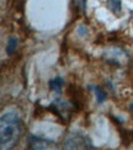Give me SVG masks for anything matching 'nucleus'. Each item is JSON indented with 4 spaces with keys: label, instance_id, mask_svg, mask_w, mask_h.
Masks as SVG:
<instances>
[{
    "label": "nucleus",
    "instance_id": "obj_1",
    "mask_svg": "<svg viewBox=\"0 0 133 150\" xmlns=\"http://www.w3.org/2000/svg\"><path fill=\"white\" fill-rule=\"evenodd\" d=\"M22 134V122L18 111L9 108L3 112L0 118V145L1 149L14 148Z\"/></svg>",
    "mask_w": 133,
    "mask_h": 150
},
{
    "label": "nucleus",
    "instance_id": "obj_2",
    "mask_svg": "<svg viewBox=\"0 0 133 150\" xmlns=\"http://www.w3.org/2000/svg\"><path fill=\"white\" fill-rule=\"evenodd\" d=\"M67 149H91V142L83 134H70L64 142Z\"/></svg>",
    "mask_w": 133,
    "mask_h": 150
},
{
    "label": "nucleus",
    "instance_id": "obj_3",
    "mask_svg": "<svg viewBox=\"0 0 133 150\" xmlns=\"http://www.w3.org/2000/svg\"><path fill=\"white\" fill-rule=\"evenodd\" d=\"M28 144H30V148H32V149H48V148H50L49 145H53L54 143L48 139L36 137V135H30Z\"/></svg>",
    "mask_w": 133,
    "mask_h": 150
},
{
    "label": "nucleus",
    "instance_id": "obj_4",
    "mask_svg": "<svg viewBox=\"0 0 133 150\" xmlns=\"http://www.w3.org/2000/svg\"><path fill=\"white\" fill-rule=\"evenodd\" d=\"M64 84H65L64 79L60 78V76H55L54 79H52L49 81V89L52 91H55L57 93H60Z\"/></svg>",
    "mask_w": 133,
    "mask_h": 150
},
{
    "label": "nucleus",
    "instance_id": "obj_5",
    "mask_svg": "<svg viewBox=\"0 0 133 150\" xmlns=\"http://www.w3.org/2000/svg\"><path fill=\"white\" fill-rule=\"evenodd\" d=\"M90 89L95 92V96H96V100H97L99 103H104V102L106 101L107 95H106V92H105L102 89H101L100 86H97V85H91Z\"/></svg>",
    "mask_w": 133,
    "mask_h": 150
},
{
    "label": "nucleus",
    "instance_id": "obj_6",
    "mask_svg": "<svg viewBox=\"0 0 133 150\" xmlns=\"http://www.w3.org/2000/svg\"><path fill=\"white\" fill-rule=\"evenodd\" d=\"M17 43H18V40L17 37L15 36H11L9 41H8V46H6V53L9 55H12L16 51V47H17Z\"/></svg>",
    "mask_w": 133,
    "mask_h": 150
},
{
    "label": "nucleus",
    "instance_id": "obj_7",
    "mask_svg": "<svg viewBox=\"0 0 133 150\" xmlns=\"http://www.w3.org/2000/svg\"><path fill=\"white\" fill-rule=\"evenodd\" d=\"M107 8H109L113 14H119L121 12V0H107Z\"/></svg>",
    "mask_w": 133,
    "mask_h": 150
},
{
    "label": "nucleus",
    "instance_id": "obj_8",
    "mask_svg": "<svg viewBox=\"0 0 133 150\" xmlns=\"http://www.w3.org/2000/svg\"><path fill=\"white\" fill-rule=\"evenodd\" d=\"M75 4H77V6L81 11L85 12V10H86V0H75Z\"/></svg>",
    "mask_w": 133,
    "mask_h": 150
},
{
    "label": "nucleus",
    "instance_id": "obj_9",
    "mask_svg": "<svg viewBox=\"0 0 133 150\" xmlns=\"http://www.w3.org/2000/svg\"><path fill=\"white\" fill-rule=\"evenodd\" d=\"M131 111H133V103L131 105Z\"/></svg>",
    "mask_w": 133,
    "mask_h": 150
}]
</instances>
